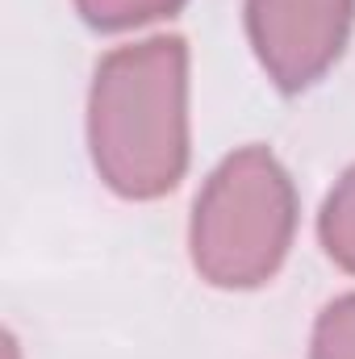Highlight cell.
Listing matches in <instances>:
<instances>
[{
	"mask_svg": "<svg viewBox=\"0 0 355 359\" xmlns=\"http://www.w3.org/2000/svg\"><path fill=\"white\" fill-rule=\"evenodd\" d=\"M88 147L100 180L155 201L188 168V46L147 38L100 59L88 92Z\"/></svg>",
	"mask_w": 355,
	"mask_h": 359,
	"instance_id": "6da1fadb",
	"label": "cell"
},
{
	"mask_svg": "<svg viewBox=\"0 0 355 359\" xmlns=\"http://www.w3.org/2000/svg\"><path fill=\"white\" fill-rule=\"evenodd\" d=\"M297 230V192L267 147H243L205 180L188 247L196 271L217 288H255L272 280Z\"/></svg>",
	"mask_w": 355,
	"mask_h": 359,
	"instance_id": "7a4b0ae2",
	"label": "cell"
},
{
	"mask_svg": "<svg viewBox=\"0 0 355 359\" xmlns=\"http://www.w3.org/2000/svg\"><path fill=\"white\" fill-rule=\"evenodd\" d=\"M355 0H247L251 46L284 92L322 80L347 46Z\"/></svg>",
	"mask_w": 355,
	"mask_h": 359,
	"instance_id": "3957f363",
	"label": "cell"
},
{
	"mask_svg": "<svg viewBox=\"0 0 355 359\" xmlns=\"http://www.w3.org/2000/svg\"><path fill=\"white\" fill-rule=\"evenodd\" d=\"M318 234L326 255L343 271H355V168L343 172V180L330 188L322 217H318Z\"/></svg>",
	"mask_w": 355,
	"mask_h": 359,
	"instance_id": "277c9868",
	"label": "cell"
},
{
	"mask_svg": "<svg viewBox=\"0 0 355 359\" xmlns=\"http://www.w3.org/2000/svg\"><path fill=\"white\" fill-rule=\"evenodd\" d=\"M184 0H76L80 17L96 29H134L159 17H172Z\"/></svg>",
	"mask_w": 355,
	"mask_h": 359,
	"instance_id": "5b68a950",
	"label": "cell"
},
{
	"mask_svg": "<svg viewBox=\"0 0 355 359\" xmlns=\"http://www.w3.org/2000/svg\"><path fill=\"white\" fill-rule=\"evenodd\" d=\"M309 359H355V292L330 301L314 326Z\"/></svg>",
	"mask_w": 355,
	"mask_h": 359,
	"instance_id": "8992f818",
	"label": "cell"
}]
</instances>
